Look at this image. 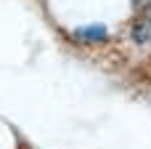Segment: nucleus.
Here are the masks:
<instances>
[{"instance_id":"nucleus-1","label":"nucleus","mask_w":151,"mask_h":149,"mask_svg":"<svg viewBox=\"0 0 151 149\" xmlns=\"http://www.w3.org/2000/svg\"><path fill=\"white\" fill-rule=\"evenodd\" d=\"M74 37H77V40H82V43H101V40H106V37H109V29H106L104 24L80 27V29L74 32Z\"/></svg>"},{"instance_id":"nucleus-2","label":"nucleus","mask_w":151,"mask_h":149,"mask_svg":"<svg viewBox=\"0 0 151 149\" xmlns=\"http://www.w3.org/2000/svg\"><path fill=\"white\" fill-rule=\"evenodd\" d=\"M135 40H138V43H149V40H151V21H149V19L138 24V29H135Z\"/></svg>"}]
</instances>
